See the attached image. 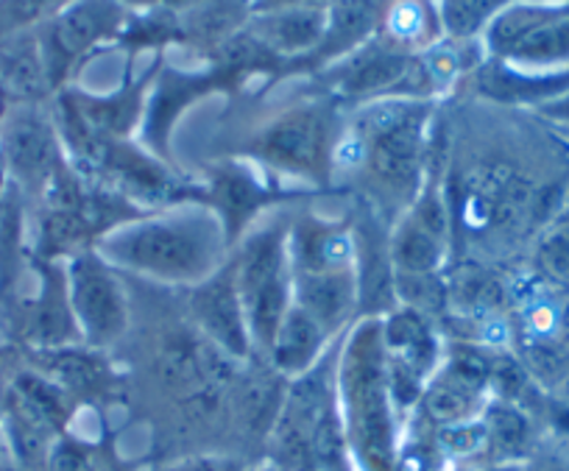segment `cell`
I'll use <instances>...</instances> for the list:
<instances>
[{
  "mask_svg": "<svg viewBox=\"0 0 569 471\" xmlns=\"http://www.w3.org/2000/svg\"><path fill=\"white\" fill-rule=\"evenodd\" d=\"M427 103L380 98L366 103L352 131L363 140L371 184L391 201H413L425 166Z\"/></svg>",
  "mask_w": 569,
  "mask_h": 471,
  "instance_id": "3957f363",
  "label": "cell"
},
{
  "mask_svg": "<svg viewBox=\"0 0 569 471\" xmlns=\"http://www.w3.org/2000/svg\"><path fill=\"white\" fill-rule=\"evenodd\" d=\"M522 471H569V460L558 458V454H533Z\"/></svg>",
  "mask_w": 569,
  "mask_h": 471,
  "instance_id": "f546056e",
  "label": "cell"
},
{
  "mask_svg": "<svg viewBox=\"0 0 569 471\" xmlns=\"http://www.w3.org/2000/svg\"><path fill=\"white\" fill-rule=\"evenodd\" d=\"M486 427V458L491 465L522 463L533 458V421L519 404L506 399H491L480 410Z\"/></svg>",
  "mask_w": 569,
  "mask_h": 471,
  "instance_id": "ffe728a7",
  "label": "cell"
},
{
  "mask_svg": "<svg viewBox=\"0 0 569 471\" xmlns=\"http://www.w3.org/2000/svg\"><path fill=\"white\" fill-rule=\"evenodd\" d=\"M338 0H257V12L271 9H330Z\"/></svg>",
  "mask_w": 569,
  "mask_h": 471,
  "instance_id": "f1b7e54d",
  "label": "cell"
},
{
  "mask_svg": "<svg viewBox=\"0 0 569 471\" xmlns=\"http://www.w3.org/2000/svg\"><path fill=\"white\" fill-rule=\"evenodd\" d=\"M539 265L556 282L569 284V221L558 223L539 243Z\"/></svg>",
  "mask_w": 569,
  "mask_h": 471,
  "instance_id": "d4e9b609",
  "label": "cell"
},
{
  "mask_svg": "<svg viewBox=\"0 0 569 471\" xmlns=\"http://www.w3.org/2000/svg\"><path fill=\"white\" fill-rule=\"evenodd\" d=\"M40 273V290L34 299L23 301L12 312V338L9 343H18L26 352L34 349H62L81 343L79 327H76L73 310L68 299V277L64 268L53 260H34Z\"/></svg>",
  "mask_w": 569,
  "mask_h": 471,
  "instance_id": "30bf717a",
  "label": "cell"
},
{
  "mask_svg": "<svg viewBox=\"0 0 569 471\" xmlns=\"http://www.w3.org/2000/svg\"><path fill=\"white\" fill-rule=\"evenodd\" d=\"M0 79L7 84L12 107L46 103L53 96L34 29L0 40Z\"/></svg>",
  "mask_w": 569,
  "mask_h": 471,
  "instance_id": "e0dca14e",
  "label": "cell"
},
{
  "mask_svg": "<svg viewBox=\"0 0 569 471\" xmlns=\"http://www.w3.org/2000/svg\"><path fill=\"white\" fill-rule=\"evenodd\" d=\"M341 419L363 471H397V410L388 391L382 324L366 321L349 338L338 365Z\"/></svg>",
  "mask_w": 569,
  "mask_h": 471,
  "instance_id": "7a4b0ae2",
  "label": "cell"
},
{
  "mask_svg": "<svg viewBox=\"0 0 569 471\" xmlns=\"http://www.w3.org/2000/svg\"><path fill=\"white\" fill-rule=\"evenodd\" d=\"M525 463H508V465H483V469H472V471H522Z\"/></svg>",
  "mask_w": 569,
  "mask_h": 471,
  "instance_id": "836d02e7",
  "label": "cell"
},
{
  "mask_svg": "<svg viewBox=\"0 0 569 471\" xmlns=\"http://www.w3.org/2000/svg\"><path fill=\"white\" fill-rule=\"evenodd\" d=\"M68 3L73 0H0V40L37 29Z\"/></svg>",
  "mask_w": 569,
  "mask_h": 471,
  "instance_id": "cb8c5ba5",
  "label": "cell"
},
{
  "mask_svg": "<svg viewBox=\"0 0 569 471\" xmlns=\"http://www.w3.org/2000/svg\"><path fill=\"white\" fill-rule=\"evenodd\" d=\"M9 112H12V98H9L7 84H3V79H0V129H3V123H7Z\"/></svg>",
  "mask_w": 569,
  "mask_h": 471,
  "instance_id": "d6a6232c",
  "label": "cell"
},
{
  "mask_svg": "<svg viewBox=\"0 0 569 471\" xmlns=\"http://www.w3.org/2000/svg\"><path fill=\"white\" fill-rule=\"evenodd\" d=\"M327 31V9H271L260 12L249 34L271 57H302L319 51Z\"/></svg>",
  "mask_w": 569,
  "mask_h": 471,
  "instance_id": "2e32d148",
  "label": "cell"
},
{
  "mask_svg": "<svg viewBox=\"0 0 569 471\" xmlns=\"http://www.w3.org/2000/svg\"><path fill=\"white\" fill-rule=\"evenodd\" d=\"M293 273L347 271L355 268V238L341 227L308 221L288 240Z\"/></svg>",
  "mask_w": 569,
  "mask_h": 471,
  "instance_id": "d6986e66",
  "label": "cell"
},
{
  "mask_svg": "<svg viewBox=\"0 0 569 471\" xmlns=\"http://www.w3.org/2000/svg\"><path fill=\"white\" fill-rule=\"evenodd\" d=\"M96 352L98 349L84 347V343L62 349H34V352H26V363L51 377L76 404H92L112 388V371L101 358H96Z\"/></svg>",
  "mask_w": 569,
  "mask_h": 471,
  "instance_id": "4fadbf2b",
  "label": "cell"
},
{
  "mask_svg": "<svg viewBox=\"0 0 569 471\" xmlns=\"http://www.w3.org/2000/svg\"><path fill=\"white\" fill-rule=\"evenodd\" d=\"M87 471H123V469H120L118 460L112 458V452H103V449L92 447L90 469H87Z\"/></svg>",
  "mask_w": 569,
  "mask_h": 471,
  "instance_id": "1f68e13d",
  "label": "cell"
},
{
  "mask_svg": "<svg viewBox=\"0 0 569 471\" xmlns=\"http://www.w3.org/2000/svg\"><path fill=\"white\" fill-rule=\"evenodd\" d=\"M382 7L380 0H338L336 7L327 9V31L319 46L321 59L349 57L375 40L380 29Z\"/></svg>",
  "mask_w": 569,
  "mask_h": 471,
  "instance_id": "44dd1931",
  "label": "cell"
},
{
  "mask_svg": "<svg viewBox=\"0 0 569 471\" xmlns=\"http://www.w3.org/2000/svg\"><path fill=\"white\" fill-rule=\"evenodd\" d=\"M332 146L330 109L325 103H302L262 126L251 140V153L273 171L321 182L332 171Z\"/></svg>",
  "mask_w": 569,
  "mask_h": 471,
  "instance_id": "52a82bcc",
  "label": "cell"
},
{
  "mask_svg": "<svg viewBox=\"0 0 569 471\" xmlns=\"http://www.w3.org/2000/svg\"><path fill=\"white\" fill-rule=\"evenodd\" d=\"M358 295L360 290L355 268H347V271L293 273V304L302 307L310 319L319 321L330 335L352 319Z\"/></svg>",
  "mask_w": 569,
  "mask_h": 471,
  "instance_id": "5bb4252c",
  "label": "cell"
},
{
  "mask_svg": "<svg viewBox=\"0 0 569 471\" xmlns=\"http://www.w3.org/2000/svg\"><path fill=\"white\" fill-rule=\"evenodd\" d=\"M26 365V352L18 343H0V397L7 393L9 382L14 380L20 369Z\"/></svg>",
  "mask_w": 569,
  "mask_h": 471,
  "instance_id": "4316f807",
  "label": "cell"
},
{
  "mask_svg": "<svg viewBox=\"0 0 569 471\" xmlns=\"http://www.w3.org/2000/svg\"><path fill=\"white\" fill-rule=\"evenodd\" d=\"M0 471H20L18 465L12 463V460H9V454H7V460H3V463H0Z\"/></svg>",
  "mask_w": 569,
  "mask_h": 471,
  "instance_id": "e575fe53",
  "label": "cell"
},
{
  "mask_svg": "<svg viewBox=\"0 0 569 471\" xmlns=\"http://www.w3.org/2000/svg\"><path fill=\"white\" fill-rule=\"evenodd\" d=\"M491 59L522 70L569 64V0H511L483 29Z\"/></svg>",
  "mask_w": 569,
  "mask_h": 471,
  "instance_id": "5b68a950",
  "label": "cell"
},
{
  "mask_svg": "<svg viewBox=\"0 0 569 471\" xmlns=\"http://www.w3.org/2000/svg\"><path fill=\"white\" fill-rule=\"evenodd\" d=\"M196 327L201 335L232 360H246L254 349L246 324V312L240 304L238 284H234L232 262H223L210 279L196 284L190 295Z\"/></svg>",
  "mask_w": 569,
  "mask_h": 471,
  "instance_id": "8fae6325",
  "label": "cell"
},
{
  "mask_svg": "<svg viewBox=\"0 0 569 471\" xmlns=\"http://www.w3.org/2000/svg\"><path fill=\"white\" fill-rule=\"evenodd\" d=\"M234 284L254 349L268 354L279 324L293 307V268L282 227H262L246 238L232 260Z\"/></svg>",
  "mask_w": 569,
  "mask_h": 471,
  "instance_id": "277c9868",
  "label": "cell"
},
{
  "mask_svg": "<svg viewBox=\"0 0 569 471\" xmlns=\"http://www.w3.org/2000/svg\"><path fill=\"white\" fill-rule=\"evenodd\" d=\"M227 245V227L216 210L179 207L162 216L118 223L92 249L112 268L196 288L223 265Z\"/></svg>",
  "mask_w": 569,
  "mask_h": 471,
  "instance_id": "6da1fadb",
  "label": "cell"
},
{
  "mask_svg": "<svg viewBox=\"0 0 569 471\" xmlns=\"http://www.w3.org/2000/svg\"><path fill=\"white\" fill-rule=\"evenodd\" d=\"M68 299L81 343L107 349L129 330V301L112 265L96 249H84L64 265Z\"/></svg>",
  "mask_w": 569,
  "mask_h": 471,
  "instance_id": "9c48e42d",
  "label": "cell"
},
{
  "mask_svg": "<svg viewBox=\"0 0 569 471\" xmlns=\"http://www.w3.org/2000/svg\"><path fill=\"white\" fill-rule=\"evenodd\" d=\"M92 443H84L73 432H64L51 449L48 458V471H87L90 469Z\"/></svg>",
  "mask_w": 569,
  "mask_h": 471,
  "instance_id": "484cf974",
  "label": "cell"
},
{
  "mask_svg": "<svg viewBox=\"0 0 569 471\" xmlns=\"http://www.w3.org/2000/svg\"><path fill=\"white\" fill-rule=\"evenodd\" d=\"M539 112L545 114V118L556 120V123L569 126V92H563V96L556 98V101H550V103H545V107H539Z\"/></svg>",
  "mask_w": 569,
  "mask_h": 471,
  "instance_id": "4dcf8cb0",
  "label": "cell"
},
{
  "mask_svg": "<svg viewBox=\"0 0 569 471\" xmlns=\"http://www.w3.org/2000/svg\"><path fill=\"white\" fill-rule=\"evenodd\" d=\"M441 18L427 0H391L382 9L380 20V37L391 42L399 51H419V48H430L439 37Z\"/></svg>",
  "mask_w": 569,
  "mask_h": 471,
  "instance_id": "7402d4cb",
  "label": "cell"
},
{
  "mask_svg": "<svg viewBox=\"0 0 569 471\" xmlns=\"http://www.w3.org/2000/svg\"><path fill=\"white\" fill-rule=\"evenodd\" d=\"M327 341H330V332L319 321L310 319L302 307L293 304L282 319V324H279L277 335H273L268 358H271L277 374L302 377L319 363Z\"/></svg>",
  "mask_w": 569,
  "mask_h": 471,
  "instance_id": "ac0fdd59",
  "label": "cell"
},
{
  "mask_svg": "<svg viewBox=\"0 0 569 471\" xmlns=\"http://www.w3.org/2000/svg\"><path fill=\"white\" fill-rule=\"evenodd\" d=\"M240 471H282V469H277L273 463H268V465H257V469H240Z\"/></svg>",
  "mask_w": 569,
  "mask_h": 471,
  "instance_id": "d590c367",
  "label": "cell"
},
{
  "mask_svg": "<svg viewBox=\"0 0 569 471\" xmlns=\"http://www.w3.org/2000/svg\"><path fill=\"white\" fill-rule=\"evenodd\" d=\"M475 84L483 96L502 103H530L545 107L569 92V68L563 70H522L513 64L489 59L475 76Z\"/></svg>",
  "mask_w": 569,
  "mask_h": 471,
  "instance_id": "9a60e30c",
  "label": "cell"
},
{
  "mask_svg": "<svg viewBox=\"0 0 569 471\" xmlns=\"http://www.w3.org/2000/svg\"><path fill=\"white\" fill-rule=\"evenodd\" d=\"M447 216L436 196H425L399 221L391 240V265L397 279L433 277L447 243Z\"/></svg>",
  "mask_w": 569,
  "mask_h": 471,
  "instance_id": "7c38bea8",
  "label": "cell"
},
{
  "mask_svg": "<svg viewBox=\"0 0 569 471\" xmlns=\"http://www.w3.org/2000/svg\"><path fill=\"white\" fill-rule=\"evenodd\" d=\"M126 26H129V14H126L123 0H73L51 20L37 26L34 34L53 96L68 87L70 76L101 42L114 40Z\"/></svg>",
  "mask_w": 569,
  "mask_h": 471,
  "instance_id": "8992f818",
  "label": "cell"
},
{
  "mask_svg": "<svg viewBox=\"0 0 569 471\" xmlns=\"http://www.w3.org/2000/svg\"><path fill=\"white\" fill-rule=\"evenodd\" d=\"M243 465H238L234 460H227V458H207V454H201V458H188V460H179V463L173 465H162V469L157 471H240Z\"/></svg>",
  "mask_w": 569,
  "mask_h": 471,
  "instance_id": "83f0119b",
  "label": "cell"
},
{
  "mask_svg": "<svg viewBox=\"0 0 569 471\" xmlns=\"http://www.w3.org/2000/svg\"><path fill=\"white\" fill-rule=\"evenodd\" d=\"M216 199H218V218L223 221L229 234V243L238 238V232L243 229V223L254 216V210L260 204H266V193H262L260 184L243 171H229L221 173L216 179Z\"/></svg>",
  "mask_w": 569,
  "mask_h": 471,
  "instance_id": "603a6c76",
  "label": "cell"
},
{
  "mask_svg": "<svg viewBox=\"0 0 569 471\" xmlns=\"http://www.w3.org/2000/svg\"><path fill=\"white\" fill-rule=\"evenodd\" d=\"M64 162V146L46 103L12 107L0 129V168L23 199H40Z\"/></svg>",
  "mask_w": 569,
  "mask_h": 471,
  "instance_id": "ba28073f",
  "label": "cell"
}]
</instances>
